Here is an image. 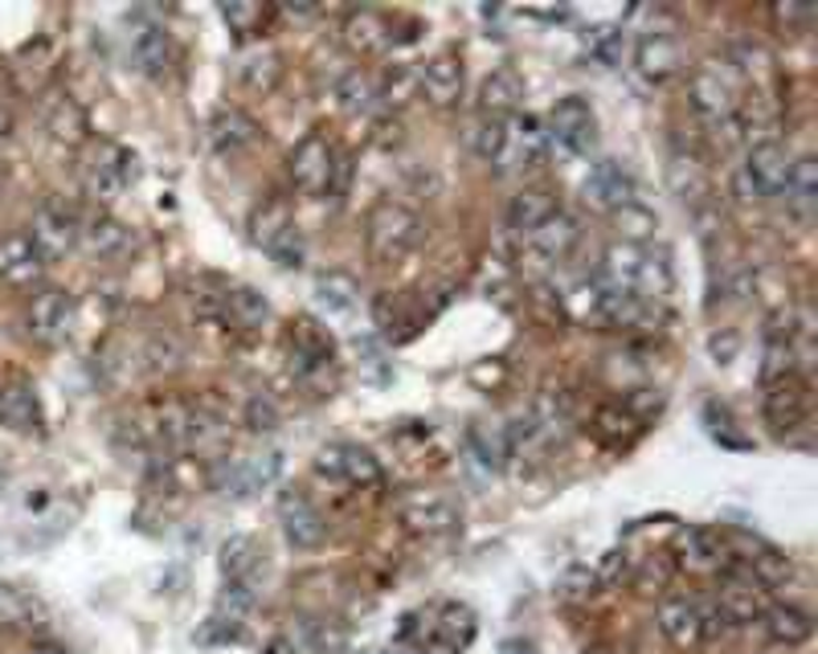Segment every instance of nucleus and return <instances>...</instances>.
I'll return each mask as SVG.
<instances>
[{
  "label": "nucleus",
  "mask_w": 818,
  "mask_h": 654,
  "mask_svg": "<svg viewBox=\"0 0 818 654\" xmlns=\"http://www.w3.org/2000/svg\"><path fill=\"white\" fill-rule=\"evenodd\" d=\"M221 573L226 581H255V569H258V544L250 536H229L226 544H221Z\"/></svg>",
  "instance_id": "37"
},
{
  "label": "nucleus",
  "mask_w": 818,
  "mask_h": 654,
  "mask_svg": "<svg viewBox=\"0 0 818 654\" xmlns=\"http://www.w3.org/2000/svg\"><path fill=\"white\" fill-rule=\"evenodd\" d=\"M675 557H680L675 564H684L692 573H716L725 561V544L712 528H684L675 540Z\"/></svg>",
  "instance_id": "22"
},
{
  "label": "nucleus",
  "mask_w": 818,
  "mask_h": 654,
  "mask_svg": "<svg viewBox=\"0 0 818 654\" xmlns=\"http://www.w3.org/2000/svg\"><path fill=\"white\" fill-rule=\"evenodd\" d=\"M79 214L66 209L62 200H45L38 214H33V246L41 250V258H62L66 250H74V241H79Z\"/></svg>",
  "instance_id": "8"
},
{
  "label": "nucleus",
  "mask_w": 818,
  "mask_h": 654,
  "mask_svg": "<svg viewBox=\"0 0 818 654\" xmlns=\"http://www.w3.org/2000/svg\"><path fill=\"white\" fill-rule=\"evenodd\" d=\"M671 577H675V561H671L667 552H651V557L639 564L634 581H639V589H643V593H655V589L671 585Z\"/></svg>",
  "instance_id": "47"
},
{
  "label": "nucleus",
  "mask_w": 818,
  "mask_h": 654,
  "mask_svg": "<svg viewBox=\"0 0 818 654\" xmlns=\"http://www.w3.org/2000/svg\"><path fill=\"white\" fill-rule=\"evenodd\" d=\"M765 626V639L778 642V646H798V642L810 639V614L798 610V605H769L762 617H757Z\"/></svg>",
  "instance_id": "31"
},
{
  "label": "nucleus",
  "mask_w": 818,
  "mask_h": 654,
  "mask_svg": "<svg viewBox=\"0 0 818 654\" xmlns=\"http://www.w3.org/2000/svg\"><path fill=\"white\" fill-rule=\"evenodd\" d=\"M221 308H226V320L234 328H246V332H255V328H262L270 320V303L255 287H234V291H226Z\"/></svg>",
  "instance_id": "35"
},
{
  "label": "nucleus",
  "mask_w": 818,
  "mask_h": 654,
  "mask_svg": "<svg viewBox=\"0 0 818 654\" xmlns=\"http://www.w3.org/2000/svg\"><path fill=\"white\" fill-rule=\"evenodd\" d=\"M410 86H414V74L397 66L390 74V82H385V103H397V107H402V103H410Z\"/></svg>",
  "instance_id": "53"
},
{
  "label": "nucleus",
  "mask_w": 818,
  "mask_h": 654,
  "mask_svg": "<svg viewBox=\"0 0 818 654\" xmlns=\"http://www.w3.org/2000/svg\"><path fill=\"white\" fill-rule=\"evenodd\" d=\"M282 458L270 455H250V458H221L214 467V487L229 499H246V495L267 491L270 482L279 479Z\"/></svg>",
  "instance_id": "6"
},
{
  "label": "nucleus",
  "mask_w": 818,
  "mask_h": 654,
  "mask_svg": "<svg viewBox=\"0 0 818 654\" xmlns=\"http://www.w3.org/2000/svg\"><path fill=\"white\" fill-rule=\"evenodd\" d=\"M344 41H349L356 54H385L393 41V25L385 13L376 9H361L344 21Z\"/></svg>",
  "instance_id": "25"
},
{
  "label": "nucleus",
  "mask_w": 818,
  "mask_h": 654,
  "mask_svg": "<svg viewBox=\"0 0 818 654\" xmlns=\"http://www.w3.org/2000/svg\"><path fill=\"white\" fill-rule=\"evenodd\" d=\"M549 152V132L545 123L532 120V115H520V120H508V139H504V152L499 160L504 168H537Z\"/></svg>",
  "instance_id": "14"
},
{
  "label": "nucleus",
  "mask_w": 818,
  "mask_h": 654,
  "mask_svg": "<svg viewBox=\"0 0 818 654\" xmlns=\"http://www.w3.org/2000/svg\"><path fill=\"white\" fill-rule=\"evenodd\" d=\"M667 180H671V193L684 200L687 209H704L712 197V180L704 173V164L696 156H671L667 164Z\"/></svg>",
  "instance_id": "27"
},
{
  "label": "nucleus",
  "mask_w": 818,
  "mask_h": 654,
  "mask_svg": "<svg viewBox=\"0 0 818 654\" xmlns=\"http://www.w3.org/2000/svg\"><path fill=\"white\" fill-rule=\"evenodd\" d=\"M774 21H781V25H810V21H815V9H806V4H778V9H774Z\"/></svg>",
  "instance_id": "55"
},
{
  "label": "nucleus",
  "mask_w": 818,
  "mask_h": 654,
  "mask_svg": "<svg viewBox=\"0 0 818 654\" xmlns=\"http://www.w3.org/2000/svg\"><path fill=\"white\" fill-rule=\"evenodd\" d=\"M311 291H315V303L328 308L332 315H344L361 303V282L352 279L349 270H323V274H315Z\"/></svg>",
  "instance_id": "32"
},
{
  "label": "nucleus",
  "mask_w": 818,
  "mask_h": 654,
  "mask_svg": "<svg viewBox=\"0 0 818 654\" xmlns=\"http://www.w3.org/2000/svg\"><path fill=\"white\" fill-rule=\"evenodd\" d=\"M524 98V82L516 70H491L479 86V115H491V120H508L511 111L520 107Z\"/></svg>",
  "instance_id": "26"
},
{
  "label": "nucleus",
  "mask_w": 818,
  "mask_h": 654,
  "mask_svg": "<svg viewBox=\"0 0 818 654\" xmlns=\"http://www.w3.org/2000/svg\"><path fill=\"white\" fill-rule=\"evenodd\" d=\"M25 323H29V335H33V340L58 344V340L70 332V323H74V299H70L66 291L33 294V303H29V311H25Z\"/></svg>",
  "instance_id": "13"
},
{
  "label": "nucleus",
  "mask_w": 818,
  "mask_h": 654,
  "mask_svg": "<svg viewBox=\"0 0 818 654\" xmlns=\"http://www.w3.org/2000/svg\"><path fill=\"white\" fill-rule=\"evenodd\" d=\"M221 17H226L238 33H255V25L262 21V9H258V4H221Z\"/></svg>",
  "instance_id": "52"
},
{
  "label": "nucleus",
  "mask_w": 818,
  "mask_h": 654,
  "mask_svg": "<svg viewBox=\"0 0 818 654\" xmlns=\"http://www.w3.org/2000/svg\"><path fill=\"white\" fill-rule=\"evenodd\" d=\"M79 241H82V250H86V255H94V258H123L135 246L132 229L123 226L120 217H111V214L86 217V221L79 226Z\"/></svg>",
  "instance_id": "18"
},
{
  "label": "nucleus",
  "mask_w": 818,
  "mask_h": 654,
  "mask_svg": "<svg viewBox=\"0 0 818 654\" xmlns=\"http://www.w3.org/2000/svg\"><path fill=\"white\" fill-rule=\"evenodd\" d=\"M786 197H790L794 214L810 217V209H815V160H810V156L794 160V176H790V188H786Z\"/></svg>",
  "instance_id": "46"
},
{
  "label": "nucleus",
  "mask_w": 818,
  "mask_h": 654,
  "mask_svg": "<svg viewBox=\"0 0 818 654\" xmlns=\"http://www.w3.org/2000/svg\"><path fill=\"white\" fill-rule=\"evenodd\" d=\"M552 214H561V209H557V193H549V188H524V193H516L508 205V226L516 229V233H532V229L545 226Z\"/></svg>",
  "instance_id": "30"
},
{
  "label": "nucleus",
  "mask_w": 818,
  "mask_h": 654,
  "mask_svg": "<svg viewBox=\"0 0 818 654\" xmlns=\"http://www.w3.org/2000/svg\"><path fill=\"white\" fill-rule=\"evenodd\" d=\"M504 139H508V120L479 115L475 132H470V147H475V156H479V160H487V164H496L499 152H504Z\"/></svg>",
  "instance_id": "44"
},
{
  "label": "nucleus",
  "mask_w": 818,
  "mask_h": 654,
  "mask_svg": "<svg viewBox=\"0 0 818 654\" xmlns=\"http://www.w3.org/2000/svg\"><path fill=\"white\" fill-rule=\"evenodd\" d=\"M135 180V156L132 152H123L120 144H99L94 152V160L86 164V188H91L94 197L103 200H115L123 188Z\"/></svg>",
  "instance_id": "11"
},
{
  "label": "nucleus",
  "mask_w": 818,
  "mask_h": 654,
  "mask_svg": "<svg viewBox=\"0 0 818 654\" xmlns=\"http://www.w3.org/2000/svg\"><path fill=\"white\" fill-rule=\"evenodd\" d=\"M238 74H242V82L250 86V91L270 94L282 79V62H279L275 50H258V54L242 58V70H238Z\"/></svg>",
  "instance_id": "39"
},
{
  "label": "nucleus",
  "mask_w": 818,
  "mask_h": 654,
  "mask_svg": "<svg viewBox=\"0 0 818 654\" xmlns=\"http://www.w3.org/2000/svg\"><path fill=\"white\" fill-rule=\"evenodd\" d=\"M335 98H340V107L349 115H369L381 94H376V82L364 70H349L344 79L335 82Z\"/></svg>",
  "instance_id": "38"
},
{
  "label": "nucleus",
  "mask_w": 818,
  "mask_h": 654,
  "mask_svg": "<svg viewBox=\"0 0 818 654\" xmlns=\"http://www.w3.org/2000/svg\"><path fill=\"white\" fill-rule=\"evenodd\" d=\"M267 255L275 258L279 267H287V270H299V267H303V238H299V229H287V233H282V238L275 241V246H270Z\"/></svg>",
  "instance_id": "50"
},
{
  "label": "nucleus",
  "mask_w": 818,
  "mask_h": 654,
  "mask_svg": "<svg viewBox=\"0 0 818 654\" xmlns=\"http://www.w3.org/2000/svg\"><path fill=\"white\" fill-rule=\"evenodd\" d=\"M794 176V156L781 139H757L749 152L745 168L737 173V188L745 200H769L790 188Z\"/></svg>",
  "instance_id": "3"
},
{
  "label": "nucleus",
  "mask_w": 818,
  "mask_h": 654,
  "mask_svg": "<svg viewBox=\"0 0 818 654\" xmlns=\"http://www.w3.org/2000/svg\"><path fill=\"white\" fill-rule=\"evenodd\" d=\"M38 605L21 593L17 585H0V630H25L33 626Z\"/></svg>",
  "instance_id": "45"
},
{
  "label": "nucleus",
  "mask_w": 818,
  "mask_h": 654,
  "mask_svg": "<svg viewBox=\"0 0 818 654\" xmlns=\"http://www.w3.org/2000/svg\"><path fill=\"white\" fill-rule=\"evenodd\" d=\"M417 91L426 94L429 107H455L463 98V62H458V54L429 58L422 74H417Z\"/></svg>",
  "instance_id": "16"
},
{
  "label": "nucleus",
  "mask_w": 818,
  "mask_h": 654,
  "mask_svg": "<svg viewBox=\"0 0 818 654\" xmlns=\"http://www.w3.org/2000/svg\"><path fill=\"white\" fill-rule=\"evenodd\" d=\"M634 66H639L643 79L663 82V79H671V74H680V70H684V50H680V41L671 38V33L651 29V33H643L639 45H634Z\"/></svg>",
  "instance_id": "15"
},
{
  "label": "nucleus",
  "mask_w": 818,
  "mask_h": 654,
  "mask_svg": "<svg viewBox=\"0 0 818 654\" xmlns=\"http://www.w3.org/2000/svg\"><path fill=\"white\" fill-rule=\"evenodd\" d=\"M397 516H402L405 532L414 536H451L463 523V511H458V504L451 499V495L443 491H414L402 499V508H397Z\"/></svg>",
  "instance_id": "7"
},
{
  "label": "nucleus",
  "mask_w": 818,
  "mask_h": 654,
  "mask_svg": "<svg viewBox=\"0 0 818 654\" xmlns=\"http://www.w3.org/2000/svg\"><path fill=\"white\" fill-rule=\"evenodd\" d=\"M765 593H769V589L749 573V564L725 569V573H721V589H716V610L725 614L728 630L753 626V622L769 610V605H765Z\"/></svg>",
  "instance_id": "5"
},
{
  "label": "nucleus",
  "mask_w": 818,
  "mask_h": 654,
  "mask_svg": "<svg viewBox=\"0 0 818 654\" xmlns=\"http://www.w3.org/2000/svg\"><path fill=\"white\" fill-rule=\"evenodd\" d=\"M29 654H70L62 642H33V651Z\"/></svg>",
  "instance_id": "56"
},
{
  "label": "nucleus",
  "mask_w": 818,
  "mask_h": 654,
  "mask_svg": "<svg viewBox=\"0 0 818 654\" xmlns=\"http://www.w3.org/2000/svg\"><path fill=\"white\" fill-rule=\"evenodd\" d=\"M287 352H291V364H296L299 373H320V368L332 364V340L308 320H299L296 328H291Z\"/></svg>",
  "instance_id": "23"
},
{
  "label": "nucleus",
  "mask_w": 818,
  "mask_h": 654,
  "mask_svg": "<svg viewBox=\"0 0 818 654\" xmlns=\"http://www.w3.org/2000/svg\"><path fill=\"white\" fill-rule=\"evenodd\" d=\"M255 605H258L255 581H226L221 598H217L214 622H221L226 630H234V634H238V626H242L246 617H250V610H255Z\"/></svg>",
  "instance_id": "36"
},
{
  "label": "nucleus",
  "mask_w": 818,
  "mask_h": 654,
  "mask_svg": "<svg viewBox=\"0 0 818 654\" xmlns=\"http://www.w3.org/2000/svg\"><path fill=\"white\" fill-rule=\"evenodd\" d=\"M586 200H593L598 209H627V205H634V180L622 164L602 160L586 180Z\"/></svg>",
  "instance_id": "20"
},
{
  "label": "nucleus",
  "mask_w": 818,
  "mask_h": 654,
  "mask_svg": "<svg viewBox=\"0 0 818 654\" xmlns=\"http://www.w3.org/2000/svg\"><path fill=\"white\" fill-rule=\"evenodd\" d=\"M287 173H291V180H296L299 193L323 197V193L340 188V180H344V173H349V160H340V156H335V147L328 144V135L311 132L296 144L291 160H287Z\"/></svg>",
  "instance_id": "2"
},
{
  "label": "nucleus",
  "mask_w": 818,
  "mask_h": 654,
  "mask_svg": "<svg viewBox=\"0 0 818 654\" xmlns=\"http://www.w3.org/2000/svg\"><path fill=\"white\" fill-rule=\"evenodd\" d=\"M614 45H618V29H593L590 33V54L593 58L614 62Z\"/></svg>",
  "instance_id": "54"
},
{
  "label": "nucleus",
  "mask_w": 818,
  "mask_h": 654,
  "mask_svg": "<svg viewBox=\"0 0 818 654\" xmlns=\"http://www.w3.org/2000/svg\"><path fill=\"white\" fill-rule=\"evenodd\" d=\"M209 139L221 156H242L258 144V123L242 107H221L209 123Z\"/></svg>",
  "instance_id": "21"
},
{
  "label": "nucleus",
  "mask_w": 818,
  "mask_h": 654,
  "mask_svg": "<svg viewBox=\"0 0 818 654\" xmlns=\"http://www.w3.org/2000/svg\"><path fill=\"white\" fill-rule=\"evenodd\" d=\"M593 589H598V577H593L586 564H573V569L561 577L557 593H561L565 601H586V598H593Z\"/></svg>",
  "instance_id": "48"
},
{
  "label": "nucleus",
  "mask_w": 818,
  "mask_h": 654,
  "mask_svg": "<svg viewBox=\"0 0 818 654\" xmlns=\"http://www.w3.org/2000/svg\"><path fill=\"white\" fill-rule=\"evenodd\" d=\"M426 238L422 217L402 205V200H376L369 221H364V241H369V258L376 267H397L414 255Z\"/></svg>",
  "instance_id": "1"
},
{
  "label": "nucleus",
  "mask_w": 818,
  "mask_h": 654,
  "mask_svg": "<svg viewBox=\"0 0 818 654\" xmlns=\"http://www.w3.org/2000/svg\"><path fill=\"white\" fill-rule=\"evenodd\" d=\"M470 450H475V458L484 463V467L499 470L504 463H508L511 446H508V434L504 429H491V426H470Z\"/></svg>",
  "instance_id": "42"
},
{
  "label": "nucleus",
  "mask_w": 818,
  "mask_h": 654,
  "mask_svg": "<svg viewBox=\"0 0 818 654\" xmlns=\"http://www.w3.org/2000/svg\"><path fill=\"white\" fill-rule=\"evenodd\" d=\"M593 577H598V585H622L627 577H634L631 557H627L622 548H614V552H605L602 564H598V573H593Z\"/></svg>",
  "instance_id": "51"
},
{
  "label": "nucleus",
  "mask_w": 818,
  "mask_h": 654,
  "mask_svg": "<svg viewBox=\"0 0 818 654\" xmlns=\"http://www.w3.org/2000/svg\"><path fill=\"white\" fill-rule=\"evenodd\" d=\"M279 523H282L287 544H296V548H320L323 536H328V520L315 511V504H311L308 495H299V491L279 495Z\"/></svg>",
  "instance_id": "12"
},
{
  "label": "nucleus",
  "mask_w": 818,
  "mask_h": 654,
  "mask_svg": "<svg viewBox=\"0 0 818 654\" xmlns=\"http://www.w3.org/2000/svg\"><path fill=\"white\" fill-rule=\"evenodd\" d=\"M0 422L9 429H29L41 426V401L38 393L25 385V381H9V385H0Z\"/></svg>",
  "instance_id": "29"
},
{
  "label": "nucleus",
  "mask_w": 818,
  "mask_h": 654,
  "mask_svg": "<svg viewBox=\"0 0 818 654\" xmlns=\"http://www.w3.org/2000/svg\"><path fill=\"white\" fill-rule=\"evenodd\" d=\"M692 107L712 123V127H721V123L737 120L741 115V86L737 79L728 74L725 66H716V62H704L696 66L692 74Z\"/></svg>",
  "instance_id": "4"
},
{
  "label": "nucleus",
  "mask_w": 818,
  "mask_h": 654,
  "mask_svg": "<svg viewBox=\"0 0 818 654\" xmlns=\"http://www.w3.org/2000/svg\"><path fill=\"white\" fill-rule=\"evenodd\" d=\"M287 229H296V221H291V205L279 197L262 200L255 214H250V241L262 246V250H270Z\"/></svg>",
  "instance_id": "33"
},
{
  "label": "nucleus",
  "mask_w": 818,
  "mask_h": 654,
  "mask_svg": "<svg viewBox=\"0 0 818 654\" xmlns=\"http://www.w3.org/2000/svg\"><path fill=\"white\" fill-rule=\"evenodd\" d=\"M749 573L762 581L765 589L769 585H781V581H790L794 577V564L790 557H781L778 548H769V544H753L749 548Z\"/></svg>",
  "instance_id": "40"
},
{
  "label": "nucleus",
  "mask_w": 818,
  "mask_h": 654,
  "mask_svg": "<svg viewBox=\"0 0 818 654\" xmlns=\"http://www.w3.org/2000/svg\"><path fill=\"white\" fill-rule=\"evenodd\" d=\"M50 135L62 139V144H79L86 139V115L74 98H58L54 111H50Z\"/></svg>",
  "instance_id": "43"
},
{
  "label": "nucleus",
  "mask_w": 818,
  "mask_h": 654,
  "mask_svg": "<svg viewBox=\"0 0 818 654\" xmlns=\"http://www.w3.org/2000/svg\"><path fill=\"white\" fill-rule=\"evenodd\" d=\"M315 475L352 482V487H381V463L361 446H323L315 455Z\"/></svg>",
  "instance_id": "9"
},
{
  "label": "nucleus",
  "mask_w": 818,
  "mask_h": 654,
  "mask_svg": "<svg viewBox=\"0 0 818 654\" xmlns=\"http://www.w3.org/2000/svg\"><path fill=\"white\" fill-rule=\"evenodd\" d=\"M185 361V344L173 332H152L144 344V368L148 373H173Z\"/></svg>",
  "instance_id": "41"
},
{
  "label": "nucleus",
  "mask_w": 818,
  "mask_h": 654,
  "mask_svg": "<svg viewBox=\"0 0 818 654\" xmlns=\"http://www.w3.org/2000/svg\"><path fill=\"white\" fill-rule=\"evenodd\" d=\"M659 630H663V639H667L671 646H680V651L704 642L700 639V605L687 598H667L659 605Z\"/></svg>",
  "instance_id": "24"
},
{
  "label": "nucleus",
  "mask_w": 818,
  "mask_h": 654,
  "mask_svg": "<svg viewBox=\"0 0 818 654\" xmlns=\"http://www.w3.org/2000/svg\"><path fill=\"white\" fill-rule=\"evenodd\" d=\"M132 58L148 79L168 70V33L161 25H135L132 29Z\"/></svg>",
  "instance_id": "34"
},
{
  "label": "nucleus",
  "mask_w": 818,
  "mask_h": 654,
  "mask_svg": "<svg viewBox=\"0 0 818 654\" xmlns=\"http://www.w3.org/2000/svg\"><path fill=\"white\" fill-rule=\"evenodd\" d=\"M577 241H581V226H577L569 214H552L545 226L528 233V246H532L540 258H549V262H561V258L573 255Z\"/></svg>",
  "instance_id": "28"
},
{
  "label": "nucleus",
  "mask_w": 818,
  "mask_h": 654,
  "mask_svg": "<svg viewBox=\"0 0 818 654\" xmlns=\"http://www.w3.org/2000/svg\"><path fill=\"white\" fill-rule=\"evenodd\" d=\"M246 426L255 429V434H270V429H279V405L270 397H250V405H246Z\"/></svg>",
  "instance_id": "49"
},
{
  "label": "nucleus",
  "mask_w": 818,
  "mask_h": 654,
  "mask_svg": "<svg viewBox=\"0 0 818 654\" xmlns=\"http://www.w3.org/2000/svg\"><path fill=\"white\" fill-rule=\"evenodd\" d=\"M41 267H45V258H41V250L33 246L29 233H4L0 238V279L4 282L25 287V282L38 279Z\"/></svg>",
  "instance_id": "19"
},
{
  "label": "nucleus",
  "mask_w": 818,
  "mask_h": 654,
  "mask_svg": "<svg viewBox=\"0 0 818 654\" xmlns=\"http://www.w3.org/2000/svg\"><path fill=\"white\" fill-rule=\"evenodd\" d=\"M586 654H627L622 646H614V642H598V646H590Z\"/></svg>",
  "instance_id": "57"
},
{
  "label": "nucleus",
  "mask_w": 818,
  "mask_h": 654,
  "mask_svg": "<svg viewBox=\"0 0 818 654\" xmlns=\"http://www.w3.org/2000/svg\"><path fill=\"white\" fill-rule=\"evenodd\" d=\"M765 417H769V426L778 429H798L806 422V385L798 381L794 373L778 376V381H769L765 388Z\"/></svg>",
  "instance_id": "17"
},
{
  "label": "nucleus",
  "mask_w": 818,
  "mask_h": 654,
  "mask_svg": "<svg viewBox=\"0 0 818 654\" xmlns=\"http://www.w3.org/2000/svg\"><path fill=\"white\" fill-rule=\"evenodd\" d=\"M593 132H598V123H593V111H590V103H586L581 94H569V98H561V103L552 107L549 139H557L565 152H573V156L590 152Z\"/></svg>",
  "instance_id": "10"
}]
</instances>
